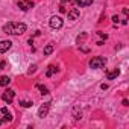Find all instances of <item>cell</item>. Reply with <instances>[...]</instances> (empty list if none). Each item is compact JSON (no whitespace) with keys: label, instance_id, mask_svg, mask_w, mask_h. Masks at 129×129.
Masks as SVG:
<instances>
[{"label":"cell","instance_id":"obj_1","mask_svg":"<svg viewBox=\"0 0 129 129\" xmlns=\"http://www.w3.org/2000/svg\"><path fill=\"white\" fill-rule=\"evenodd\" d=\"M3 32L8 35H21L26 32V24L24 23H15V21H9L3 26Z\"/></svg>","mask_w":129,"mask_h":129},{"label":"cell","instance_id":"obj_2","mask_svg":"<svg viewBox=\"0 0 129 129\" xmlns=\"http://www.w3.org/2000/svg\"><path fill=\"white\" fill-rule=\"evenodd\" d=\"M105 64H106V58H103V56H96V58H93V59L90 61V67L94 69V70H97V69L105 67Z\"/></svg>","mask_w":129,"mask_h":129},{"label":"cell","instance_id":"obj_3","mask_svg":"<svg viewBox=\"0 0 129 129\" xmlns=\"http://www.w3.org/2000/svg\"><path fill=\"white\" fill-rule=\"evenodd\" d=\"M50 27H53V29H61V27H62V18L58 17V15H53V17L50 18Z\"/></svg>","mask_w":129,"mask_h":129},{"label":"cell","instance_id":"obj_4","mask_svg":"<svg viewBox=\"0 0 129 129\" xmlns=\"http://www.w3.org/2000/svg\"><path fill=\"white\" fill-rule=\"evenodd\" d=\"M49 109H50V102H46L44 105L40 106V109H38V117H40V118H44V117L47 115Z\"/></svg>","mask_w":129,"mask_h":129},{"label":"cell","instance_id":"obj_5","mask_svg":"<svg viewBox=\"0 0 129 129\" xmlns=\"http://www.w3.org/2000/svg\"><path fill=\"white\" fill-rule=\"evenodd\" d=\"M34 6V2L32 0H20L18 2V8L21 9V11H27V9H30Z\"/></svg>","mask_w":129,"mask_h":129},{"label":"cell","instance_id":"obj_6","mask_svg":"<svg viewBox=\"0 0 129 129\" xmlns=\"http://www.w3.org/2000/svg\"><path fill=\"white\" fill-rule=\"evenodd\" d=\"M14 96H15V91H12V90H6V91L2 94V99H3L5 102L11 103V102L14 100Z\"/></svg>","mask_w":129,"mask_h":129},{"label":"cell","instance_id":"obj_7","mask_svg":"<svg viewBox=\"0 0 129 129\" xmlns=\"http://www.w3.org/2000/svg\"><path fill=\"white\" fill-rule=\"evenodd\" d=\"M11 46H12V43H11L9 40H3V41H0V53L8 52V50L11 49Z\"/></svg>","mask_w":129,"mask_h":129},{"label":"cell","instance_id":"obj_8","mask_svg":"<svg viewBox=\"0 0 129 129\" xmlns=\"http://www.w3.org/2000/svg\"><path fill=\"white\" fill-rule=\"evenodd\" d=\"M79 15H81V12H79V9H78V8H72V9L67 12L69 20H78V18H79Z\"/></svg>","mask_w":129,"mask_h":129},{"label":"cell","instance_id":"obj_9","mask_svg":"<svg viewBox=\"0 0 129 129\" xmlns=\"http://www.w3.org/2000/svg\"><path fill=\"white\" fill-rule=\"evenodd\" d=\"M118 75H120V70H118V69H112L111 72H108V73H106V78H108L109 81H112V79H115Z\"/></svg>","mask_w":129,"mask_h":129},{"label":"cell","instance_id":"obj_10","mask_svg":"<svg viewBox=\"0 0 129 129\" xmlns=\"http://www.w3.org/2000/svg\"><path fill=\"white\" fill-rule=\"evenodd\" d=\"M91 3H93V0H76V5L79 8H85V6H88Z\"/></svg>","mask_w":129,"mask_h":129},{"label":"cell","instance_id":"obj_11","mask_svg":"<svg viewBox=\"0 0 129 129\" xmlns=\"http://www.w3.org/2000/svg\"><path fill=\"white\" fill-rule=\"evenodd\" d=\"M11 84V79L8 76H2L0 78V87H8Z\"/></svg>","mask_w":129,"mask_h":129},{"label":"cell","instance_id":"obj_12","mask_svg":"<svg viewBox=\"0 0 129 129\" xmlns=\"http://www.w3.org/2000/svg\"><path fill=\"white\" fill-rule=\"evenodd\" d=\"M55 72H56V67H55V66H49V69H47V72H46V76L50 78V76H53Z\"/></svg>","mask_w":129,"mask_h":129},{"label":"cell","instance_id":"obj_13","mask_svg":"<svg viewBox=\"0 0 129 129\" xmlns=\"http://www.w3.org/2000/svg\"><path fill=\"white\" fill-rule=\"evenodd\" d=\"M2 120H3V123H5V121H12V114H11V112L3 114V118H2Z\"/></svg>","mask_w":129,"mask_h":129},{"label":"cell","instance_id":"obj_14","mask_svg":"<svg viewBox=\"0 0 129 129\" xmlns=\"http://www.w3.org/2000/svg\"><path fill=\"white\" fill-rule=\"evenodd\" d=\"M52 52H53V46H52V44L46 46V49H44V55H50Z\"/></svg>","mask_w":129,"mask_h":129},{"label":"cell","instance_id":"obj_15","mask_svg":"<svg viewBox=\"0 0 129 129\" xmlns=\"http://www.w3.org/2000/svg\"><path fill=\"white\" fill-rule=\"evenodd\" d=\"M20 105L24 106V108H29V106H32V102H29V100H20Z\"/></svg>","mask_w":129,"mask_h":129},{"label":"cell","instance_id":"obj_16","mask_svg":"<svg viewBox=\"0 0 129 129\" xmlns=\"http://www.w3.org/2000/svg\"><path fill=\"white\" fill-rule=\"evenodd\" d=\"M37 88H38V90L41 91V94H49V90H47L46 87H43V85H38Z\"/></svg>","mask_w":129,"mask_h":129},{"label":"cell","instance_id":"obj_17","mask_svg":"<svg viewBox=\"0 0 129 129\" xmlns=\"http://www.w3.org/2000/svg\"><path fill=\"white\" fill-rule=\"evenodd\" d=\"M0 111H2V114H6V112H8V108H2Z\"/></svg>","mask_w":129,"mask_h":129},{"label":"cell","instance_id":"obj_18","mask_svg":"<svg viewBox=\"0 0 129 129\" xmlns=\"http://www.w3.org/2000/svg\"><path fill=\"white\" fill-rule=\"evenodd\" d=\"M112 21H114V23H117V21H118V17H117V15H114V17H112Z\"/></svg>","mask_w":129,"mask_h":129},{"label":"cell","instance_id":"obj_19","mask_svg":"<svg viewBox=\"0 0 129 129\" xmlns=\"http://www.w3.org/2000/svg\"><path fill=\"white\" fill-rule=\"evenodd\" d=\"M5 66H6V64H5V62H0V70H2V69H3Z\"/></svg>","mask_w":129,"mask_h":129}]
</instances>
